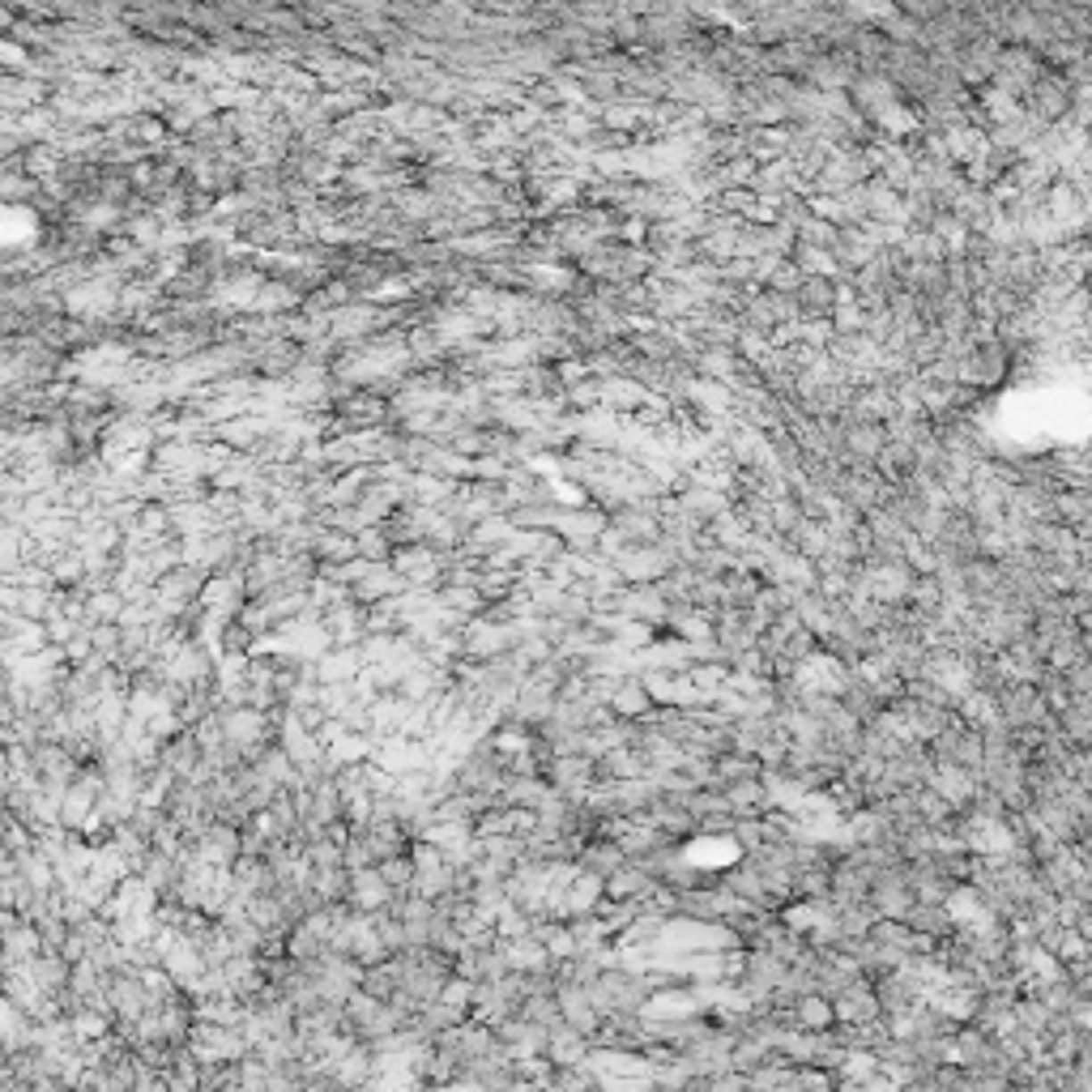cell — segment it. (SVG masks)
<instances>
[{
	"instance_id": "6da1fadb",
	"label": "cell",
	"mask_w": 1092,
	"mask_h": 1092,
	"mask_svg": "<svg viewBox=\"0 0 1092 1092\" xmlns=\"http://www.w3.org/2000/svg\"><path fill=\"white\" fill-rule=\"evenodd\" d=\"M354 888H359V892H354L359 905H385V900H389V883H385L380 871H359V875H354Z\"/></svg>"
},
{
	"instance_id": "7a4b0ae2",
	"label": "cell",
	"mask_w": 1092,
	"mask_h": 1092,
	"mask_svg": "<svg viewBox=\"0 0 1092 1092\" xmlns=\"http://www.w3.org/2000/svg\"><path fill=\"white\" fill-rule=\"evenodd\" d=\"M619 862H624L619 845H585V871H593V875H610Z\"/></svg>"
}]
</instances>
